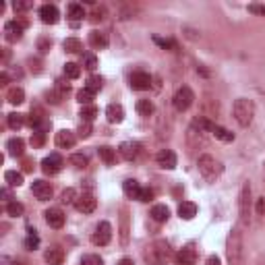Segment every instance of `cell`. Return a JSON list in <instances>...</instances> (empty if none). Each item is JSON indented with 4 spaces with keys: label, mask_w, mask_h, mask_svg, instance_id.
Returning a JSON list of instances; mask_svg holds the SVG:
<instances>
[{
    "label": "cell",
    "mask_w": 265,
    "mask_h": 265,
    "mask_svg": "<svg viewBox=\"0 0 265 265\" xmlns=\"http://www.w3.org/2000/svg\"><path fill=\"white\" fill-rule=\"evenodd\" d=\"M6 149H8V155L13 157H23L25 154V141L21 137H13L6 141Z\"/></svg>",
    "instance_id": "obj_20"
},
{
    "label": "cell",
    "mask_w": 265,
    "mask_h": 265,
    "mask_svg": "<svg viewBox=\"0 0 265 265\" xmlns=\"http://www.w3.org/2000/svg\"><path fill=\"white\" fill-rule=\"evenodd\" d=\"M79 116H81V122H93L95 116H98V108L95 106H83Z\"/></svg>",
    "instance_id": "obj_35"
},
{
    "label": "cell",
    "mask_w": 265,
    "mask_h": 265,
    "mask_svg": "<svg viewBox=\"0 0 265 265\" xmlns=\"http://www.w3.org/2000/svg\"><path fill=\"white\" fill-rule=\"evenodd\" d=\"M44 259H46L48 265H63L65 251L60 249V246H52V249H48L46 253H44Z\"/></svg>",
    "instance_id": "obj_21"
},
{
    "label": "cell",
    "mask_w": 265,
    "mask_h": 265,
    "mask_svg": "<svg viewBox=\"0 0 265 265\" xmlns=\"http://www.w3.org/2000/svg\"><path fill=\"white\" fill-rule=\"evenodd\" d=\"M40 19L46 25H56L58 19H60V13H58L56 4H42L40 6Z\"/></svg>",
    "instance_id": "obj_12"
},
{
    "label": "cell",
    "mask_w": 265,
    "mask_h": 265,
    "mask_svg": "<svg viewBox=\"0 0 265 265\" xmlns=\"http://www.w3.org/2000/svg\"><path fill=\"white\" fill-rule=\"evenodd\" d=\"M23 29H25L23 23H19V21H6L4 23V40L8 44H17V42L23 38Z\"/></svg>",
    "instance_id": "obj_9"
},
{
    "label": "cell",
    "mask_w": 265,
    "mask_h": 265,
    "mask_svg": "<svg viewBox=\"0 0 265 265\" xmlns=\"http://www.w3.org/2000/svg\"><path fill=\"white\" fill-rule=\"evenodd\" d=\"M238 218H241V224L246 226L251 222V184L244 182L241 189V195H238Z\"/></svg>",
    "instance_id": "obj_5"
},
{
    "label": "cell",
    "mask_w": 265,
    "mask_h": 265,
    "mask_svg": "<svg viewBox=\"0 0 265 265\" xmlns=\"http://www.w3.org/2000/svg\"><path fill=\"white\" fill-rule=\"evenodd\" d=\"M44 141H46V131H33L31 135V145L33 147H42Z\"/></svg>",
    "instance_id": "obj_43"
},
{
    "label": "cell",
    "mask_w": 265,
    "mask_h": 265,
    "mask_svg": "<svg viewBox=\"0 0 265 265\" xmlns=\"http://www.w3.org/2000/svg\"><path fill=\"white\" fill-rule=\"evenodd\" d=\"M87 162H89V160H87L85 154H73V155H70V164H73L75 168H85Z\"/></svg>",
    "instance_id": "obj_42"
},
{
    "label": "cell",
    "mask_w": 265,
    "mask_h": 265,
    "mask_svg": "<svg viewBox=\"0 0 265 265\" xmlns=\"http://www.w3.org/2000/svg\"><path fill=\"white\" fill-rule=\"evenodd\" d=\"M65 75L68 79H79V75H81V66H79L77 63H66L65 65Z\"/></svg>",
    "instance_id": "obj_40"
},
{
    "label": "cell",
    "mask_w": 265,
    "mask_h": 265,
    "mask_svg": "<svg viewBox=\"0 0 265 265\" xmlns=\"http://www.w3.org/2000/svg\"><path fill=\"white\" fill-rule=\"evenodd\" d=\"M81 265H104L102 257H98V255H85V257L81 259Z\"/></svg>",
    "instance_id": "obj_44"
},
{
    "label": "cell",
    "mask_w": 265,
    "mask_h": 265,
    "mask_svg": "<svg viewBox=\"0 0 265 265\" xmlns=\"http://www.w3.org/2000/svg\"><path fill=\"white\" fill-rule=\"evenodd\" d=\"M23 125H25V114H19V112L8 114V127L13 131H19Z\"/></svg>",
    "instance_id": "obj_36"
},
{
    "label": "cell",
    "mask_w": 265,
    "mask_h": 265,
    "mask_svg": "<svg viewBox=\"0 0 265 265\" xmlns=\"http://www.w3.org/2000/svg\"><path fill=\"white\" fill-rule=\"evenodd\" d=\"M93 98H95V91L87 89V87H83V89H79V91H77V102L81 104V106H91Z\"/></svg>",
    "instance_id": "obj_33"
},
{
    "label": "cell",
    "mask_w": 265,
    "mask_h": 265,
    "mask_svg": "<svg viewBox=\"0 0 265 265\" xmlns=\"http://www.w3.org/2000/svg\"><path fill=\"white\" fill-rule=\"evenodd\" d=\"M197 168H199V174L205 178L207 182H214L216 178H220V174L224 172V166L220 160H216L214 155H199V160H197Z\"/></svg>",
    "instance_id": "obj_2"
},
{
    "label": "cell",
    "mask_w": 265,
    "mask_h": 265,
    "mask_svg": "<svg viewBox=\"0 0 265 265\" xmlns=\"http://www.w3.org/2000/svg\"><path fill=\"white\" fill-rule=\"evenodd\" d=\"M209 132H214V135H216V139L224 141V143H232V141H234V132H230L228 129H224V127L216 125V122H214V125H211Z\"/></svg>",
    "instance_id": "obj_25"
},
{
    "label": "cell",
    "mask_w": 265,
    "mask_h": 265,
    "mask_svg": "<svg viewBox=\"0 0 265 265\" xmlns=\"http://www.w3.org/2000/svg\"><path fill=\"white\" fill-rule=\"evenodd\" d=\"M6 100H8V104L19 106V104L25 102V91L21 89V87H11V89H8V93H6Z\"/></svg>",
    "instance_id": "obj_28"
},
{
    "label": "cell",
    "mask_w": 265,
    "mask_h": 265,
    "mask_svg": "<svg viewBox=\"0 0 265 265\" xmlns=\"http://www.w3.org/2000/svg\"><path fill=\"white\" fill-rule=\"evenodd\" d=\"M25 249L27 251H35L40 249V236L35 232V228H27V238H25Z\"/></svg>",
    "instance_id": "obj_30"
},
{
    "label": "cell",
    "mask_w": 265,
    "mask_h": 265,
    "mask_svg": "<svg viewBox=\"0 0 265 265\" xmlns=\"http://www.w3.org/2000/svg\"><path fill=\"white\" fill-rule=\"evenodd\" d=\"M79 137H83V139H87L91 135V122H81V127H79Z\"/></svg>",
    "instance_id": "obj_47"
},
{
    "label": "cell",
    "mask_w": 265,
    "mask_h": 265,
    "mask_svg": "<svg viewBox=\"0 0 265 265\" xmlns=\"http://www.w3.org/2000/svg\"><path fill=\"white\" fill-rule=\"evenodd\" d=\"M50 48H52V42H50L48 38H40V40H38V50H40V54H48Z\"/></svg>",
    "instance_id": "obj_46"
},
{
    "label": "cell",
    "mask_w": 265,
    "mask_h": 265,
    "mask_svg": "<svg viewBox=\"0 0 265 265\" xmlns=\"http://www.w3.org/2000/svg\"><path fill=\"white\" fill-rule=\"evenodd\" d=\"M66 17L70 21H83V17H85V8L83 4H77V2H70L66 6Z\"/></svg>",
    "instance_id": "obj_26"
},
{
    "label": "cell",
    "mask_w": 265,
    "mask_h": 265,
    "mask_svg": "<svg viewBox=\"0 0 265 265\" xmlns=\"http://www.w3.org/2000/svg\"><path fill=\"white\" fill-rule=\"evenodd\" d=\"M44 216H46V224H48L50 228H56V230H60V228L65 226V214H63V209L50 207Z\"/></svg>",
    "instance_id": "obj_16"
},
{
    "label": "cell",
    "mask_w": 265,
    "mask_h": 265,
    "mask_svg": "<svg viewBox=\"0 0 265 265\" xmlns=\"http://www.w3.org/2000/svg\"><path fill=\"white\" fill-rule=\"evenodd\" d=\"M155 162L160 168H164V170H174L178 160H176V154L172 152V149H162V152L155 155Z\"/></svg>",
    "instance_id": "obj_13"
},
{
    "label": "cell",
    "mask_w": 265,
    "mask_h": 265,
    "mask_svg": "<svg viewBox=\"0 0 265 265\" xmlns=\"http://www.w3.org/2000/svg\"><path fill=\"white\" fill-rule=\"evenodd\" d=\"M4 180L8 187H21L23 184V174L17 172V170H6L4 172Z\"/></svg>",
    "instance_id": "obj_32"
},
{
    "label": "cell",
    "mask_w": 265,
    "mask_h": 265,
    "mask_svg": "<svg viewBox=\"0 0 265 265\" xmlns=\"http://www.w3.org/2000/svg\"><path fill=\"white\" fill-rule=\"evenodd\" d=\"M131 87L137 91H145L152 87V77H149L147 73H143V70H139V73H132L131 75Z\"/></svg>",
    "instance_id": "obj_15"
},
{
    "label": "cell",
    "mask_w": 265,
    "mask_h": 265,
    "mask_svg": "<svg viewBox=\"0 0 265 265\" xmlns=\"http://www.w3.org/2000/svg\"><path fill=\"white\" fill-rule=\"evenodd\" d=\"M77 143V135L73 131H68V129H63V131H58L56 132V145L60 149H70Z\"/></svg>",
    "instance_id": "obj_17"
},
{
    "label": "cell",
    "mask_w": 265,
    "mask_h": 265,
    "mask_svg": "<svg viewBox=\"0 0 265 265\" xmlns=\"http://www.w3.org/2000/svg\"><path fill=\"white\" fill-rule=\"evenodd\" d=\"M23 170H25V172H31V170H33L31 160H23Z\"/></svg>",
    "instance_id": "obj_53"
},
{
    "label": "cell",
    "mask_w": 265,
    "mask_h": 265,
    "mask_svg": "<svg viewBox=\"0 0 265 265\" xmlns=\"http://www.w3.org/2000/svg\"><path fill=\"white\" fill-rule=\"evenodd\" d=\"M77 191L75 189H65L63 191V195H60V201L65 203V205H75V201H77Z\"/></svg>",
    "instance_id": "obj_39"
},
{
    "label": "cell",
    "mask_w": 265,
    "mask_h": 265,
    "mask_svg": "<svg viewBox=\"0 0 265 265\" xmlns=\"http://www.w3.org/2000/svg\"><path fill=\"white\" fill-rule=\"evenodd\" d=\"M63 166H65V162H63V157H60L58 154H50L48 157H44L42 160V170L48 176L58 174L60 170H63Z\"/></svg>",
    "instance_id": "obj_8"
},
{
    "label": "cell",
    "mask_w": 265,
    "mask_h": 265,
    "mask_svg": "<svg viewBox=\"0 0 265 265\" xmlns=\"http://www.w3.org/2000/svg\"><path fill=\"white\" fill-rule=\"evenodd\" d=\"M193 102H195V93H193V89H191V87H187V85L178 87V91H176L174 98H172L174 108L178 112H187L193 106Z\"/></svg>",
    "instance_id": "obj_6"
},
{
    "label": "cell",
    "mask_w": 265,
    "mask_h": 265,
    "mask_svg": "<svg viewBox=\"0 0 265 265\" xmlns=\"http://www.w3.org/2000/svg\"><path fill=\"white\" fill-rule=\"evenodd\" d=\"M95 66H98V58H95V54H91V52H85V54H83V68L95 70Z\"/></svg>",
    "instance_id": "obj_41"
},
{
    "label": "cell",
    "mask_w": 265,
    "mask_h": 265,
    "mask_svg": "<svg viewBox=\"0 0 265 265\" xmlns=\"http://www.w3.org/2000/svg\"><path fill=\"white\" fill-rule=\"evenodd\" d=\"M31 193L40 201H48V199H52V193L54 191H52V184L48 180H33L31 182Z\"/></svg>",
    "instance_id": "obj_10"
},
{
    "label": "cell",
    "mask_w": 265,
    "mask_h": 265,
    "mask_svg": "<svg viewBox=\"0 0 265 265\" xmlns=\"http://www.w3.org/2000/svg\"><path fill=\"white\" fill-rule=\"evenodd\" d=\"M63 48H65V52H68V54H79V52L83 50V44L77 38H66L63 42Z\"/></svg>",
    "instance_id": "obj_29"
},
{
    "label": "cell",
    "mask_w": 265,
    "mask_h": 265,
    "mask_svg": "<svg viewBox=\"0 0 265 265\" xmlns=\"http://www.w3.org/2000/svg\"><path fill=\"white\" fill-rule=\"evenodd\" d=\"M2 199H4V201L11 199V193H8V189H2Z\"/></svg>",
    "instance_id": "obj_56"
},
{
    "label": "cell",
    "mask_w": 265,
    "mask_h": 265,
    "mask_svg": "<svg viewBox=\"0 0 265 265\" xmlns=\"http://www.w3.org/2000/svg\"><path fill=\"white\" fill-rule=\"evenodd\" d=\"M152 199H154V191H152V189H141V193H139V201L147 203V201H152Z\"/></svg>",
    "instance_id": "obj_48"
},
{
    "label": "cell",
    "mask_w": 265,
    "mask_h": 265,
    "mask_svg": "<svg viewBox=\"0 0 265 265\" xmlns=\"http://www.w3.org/2000/svg\"><path fill=\"white\" fill-rule=\"evenodd\" d=\"M152 218L155 220V222H166L168 218H170V209H168L166 205H154L152 207Z\"/></svg>",
    "instance_id": "obj_31"
},
{
    "label": "cell",
    "mask_w": 265,
    "mask_h": 265,
    "mask_svg": "<svg viewBox=\"0 0 265 265\" xmlns=\"http://www.w3.org/2000/svg\"><path fill=\"white\" fill-rule=\"evenodd\" d=\"M118 152L127 162H132V160H137V155L141 154V145L137 141H125V143H120Z\"/></svg>",
    "instance_id": "obj_14"
},
{
    "label": "cell",
    "mask_w": 265,
    "mask_h": 265,
    "mask_svg": "<svg viewBox=\"0 0 265 265\" xmlns=\"http://www.w3.org/2000/svg\"><path fill=\"white\" fill-rule=\"evenodd\" d=\"M98 155H100V160H102L106 166H112L114 162H116V152H114L112 147H108V145L100 147V149H98Z\"/></svg>",
    "instance_id": "obj_27"
},
{
    "label": "cell",
    "mask_w": 265,
    "mask_h": 265,
    "mask_svg": "<svg viewBox=\"0 0 265 265\" xmlns=\"http://www.w3.org/2000/svg\"><path fill=\"white\" fill-rule=\"evenodd\" d=\"M205 265H222V261H220V257H218V255H211V257H207Z\"/></svg>",
    "instance_id": "obj_52"
},
{
    "label": "cell",
    "mask_w": 265,
    "mask_h": 265,
    "mask_svg": "<svg viewBox=\"0 0 265 265\" xmlns=\"http://www.w3.org/2000/svg\"><path fill=\"white\" fill-rule=\"evenodd\" d=\"M89 46L93 50H104V48H108V35L98 31V29H93L89 33Z\"/></svg>",
    "instance_id": "obj_22"
},
{
    "label": "cell",
    "mask_w": 265,
    "mask_h": 265,
    "mask_svg": "<svg viewBox=\"0 0 265 265\" xmlns=\"http://www.w3.org/2000/svg\"><path fill=\"white\" fill-rule=\"evenodd\" d=\"M257 214H259V216H265V197H259V199H257Z\"/></svg>",
    "instance_id": "obj_51"
},
{
    "label": "cell",
    "mask_w": 265,
    "mask_h": 265,
    "mask_svg": "<svg viewBox=\"0 0 265 265\" xmlns=\"http://www.w3.org/2000/svg\"><path fill=\"white\" fill-rule=\"evenodd\" d=\"M6 214L11 216V218H21V216L25 214L23 203H19V201H8V203H6Z\"/></svg>",
    "instance_id": "obj_34"
},
{
    "label": "cell",
    "mask_w": 265,
    "mask_h": 265,
    "mask_svg": "<svg viewBox=\"0 0 265 265\" xmlns=\"http://www.w3.org/2000/svg\"><path fill=\"white\" fill-rule=\"evenodd\" d=\"M116 265H135V263H132V259H129V257H122Z\"/></svg>",
    "instance_id": "obj_54"
},
{
    "label": "cell",
    "mask_w": 265,
    "mask_h": 265,
    "mask_svg": "<svg viewBox=\"0 0 265 265\" xmlns=\"http://www.w3.org/2000/svg\"><path fill=\"white\" fill-rule=\"evenodd\" d=\"M154 42L157 44V46H162L164 50H176V42H172V40H162V38H154Z\"/></svg>",
    "instance_id": "obj_45"
},
{
    "label": "cell",
    "mask_w": 265,
    "mask_h": 265,
    "mask_svg": "<svg viewBox=\"0 0 265 265\" xmlns=\"http://www.w3.org/2000/svg\"><path fill=\"white\" fill-rule=\"evenodd\" d=\"M197 263V251L193 246H184L176 253V265H195Z\"/></svg>",
    "instance_id": "obj_18"
},
{
    "label": "cell",
    "mask_w": 265,
    "mask_h": 265,
    "mask_svg": "<svg viewBox=\"0 0 265 265\" xmlns=\"http://www.w3.org/2000/svg\"><path fill=\"white\" fill-rule=\"evenodd\" d=\"M106 118L112 125H120L122 120H125V108H122L120 104H110L108 108H106Z\"/></svg>",
    "instance_id": "obj_19"
},
{
    "label": "cell",
    "mask_w": 265,
    "mask_h": 265,
    "mask_svg": "<svg viewBox=\"0 0 265 265\" xmlns=\"http://www.w3.org/2000/svg\"><path fill=\"white\" fill-rule=\"evenodd\" d=\"M226 257H228V265H244V241L238 226H234L230 234H228Z\"/></svg>",
    "instance_id": "obj_1"
},
{
    "label": "cell",
    "mask_w": 265,
    "mask_h": 265,
    "mask_svg": "<svg viewBox=\"0 0 265 265\" xmlns=\"http://www.w3.org/2000/svg\"><path fill=\"white\" fill-rule=\"evenodd\" d=\"M122 191L129 199H139V193H141V184L135 180V178H129L122 182Z\"/></svg>",
    "instance_id": "obj_23"
},
{
    "label": "cell",
    "mask_w": 265,
    "mask_h": 265,
    "mask_svg": "<svg viewBox=\"0 0 265 265\" xmlns=\"http://www.w3.org/2000/svg\"><path fill=\"white\" fill-rule=\"evenodd\" d=\"M87 89H91V91H95V93H98L100 89H102V87H104V79L100 77V75H91L89 79H87Z\"/></svg>",
    "instance_id": "obj_38"
},
{
    "label": "cell",
    "mask_w": 265,
    "mask_h": 265,
    "mask_svg": "<svg viewBox=\"0 0 265 265\" xmlns=\"http://www.w3.org/2000/svg\"><path fill=\"white\" fill-rule=\"evenodd\" d=\"M75 207H77V211H81V214H93L95 207H98V199L89 195V193H83V195L75 201Z\"/></svg>",
    "instance_id": "obj_11"
},
{
    "label": "cell",
    "mask_w": 265,
    "mask_h": 265,
    "mask_svg": "<svg viewBox=\"0 0 265 265\" xmlns=\"http://www.w3.org/2000/svg\"><path fill=\"white\" fill-rule=\"evenodd\" d=\"M154 104H152V100H139L137 102V112L141 114V116H152L154 114Z\"/></svg>",
    "instance_id": "obj_37"
},
{
    "label": "cell",
    "mask_w": 265,
    "mask_h": 265,
    "mask_svg": "<svg viewBox=\"0 0 265 265\" xmlns=\"http://www.w3.org/2000/svg\"><path fill=\"white\" fill-rule=\"evenodd\" d=\"M170 244H168L166 241H154L152 244L147 246L145 251V259L149 265H166L168 259H170Z\"/></svg>",
    "instance_id": "obj_3"
},
{
    "label": "cell",
    "mask_w": 265,
    "mask_h": 265,
    "mask_svg": "<svg viewBox=\"0 0 265 265\" xmlns=\"http://www.w3.org/2000/svg\"><path fill=\"white\" fill-rule=\"evenodd\" d=\"M33 4L31 2H15L13 8H15V13H25V11H29Z\"/></svg>",
    "instance_id": "obj_49"
},
{
    "label": "cell",
    "mask_w": 265,
    "mask_h": 265,
    "mask_svg": "<svg viewBox=\"0 0 265 265\" xmlns=\"http://www.w3.org/2000/svg\"><path fill=\"white\" fill-rule=\"evenodd\" d=\"M8 83V75H6V70H2V75H0V85H6Z\"/></svg>",
    "instance_id": "obj_55"
},
{
    "label": "cell",
    "mask_w": 265,
    "mask_h": 265,
    "mask_svg": "<svg viewBox=\"0 0 265 265\" xmlns=\"http://www.w3.org/2000/svg\"><path fill=\"white\" fill-rule=\"evenodd\" d=\"M249 13H253V15H263V17H265V4H249Z\"/></svg>",
    "instance_id": "obj_50"
},
{
    "label": "cell",
    "mask_w": 265,
    "mask_h": 265,
    "mask_svg": "<svg viewBox=\"0 0 265 265\" xmlns=\"http://www.w3.org/2000/svg\"><path fill=\"white\" fill-rule=\"evenodd\" d=\"M91 241H93V244H98V246L108 244L112 241V226H110V222H100L98 228H95L93 236H91Z\"/></svg>",
    "instance_id": "obj_7"
},
{
    "label": "cell",
    "mask_w": 265,
    "mask_h": 265,
    "mask_svg": "<svg viewBox=\"0 0 265 265\" xmlns=\"http://www.w3.org/2000/svg\"><path fill=\"white\" fill-rule=\"evenodd\" d=\"M178 216L182 220H193L197 216V205L193 201H182L178 205Z\"/></svg>",
    "instance_id": "obj_24"
},
{
    "label": "cell",
    "mask_w": 265,
    "mask_h": 265,
    "mask_svg": "<svg viewBox=\"0 0 265 265\" xmlns=\"http://www.w3.org/2000/svg\"><path fill=\"white\" fill-rule=\"evenodd\" d=\"M255 116V104L249 98H238L234 102V120L241 127H249Z\"/></svg>",
    "instance_id": "obj_4"
}]
</instances>
